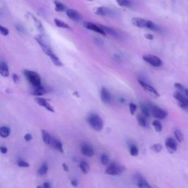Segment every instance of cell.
I'll use <instances>...</instances> for the list:
<instances>
[{"mask_svg": "<svg viewBox=\"0 0 188 188\" xmlns=\"http://www.w3.org/2000/svg\"><path fill=\"white\" fill-rule=\"evenodd\" d=\"M131 22H132L133 25L137 27H139V28L148 29V30H151L152 31L155 32L160 31V28L159 26H157V24H154L151 21L145 19V18L136 17V18H133L131 19Z\"/></svg>", "mask_w": 188, "mask_h": 188, "instance_id": "1", "label": "cell"}, {"mask_svg": "<svg viewBox=\"0 0 188 188\" xmlns=\"http://www.w3.org/2000/svg\"><path fill=\"white\" fill-rule=\"evenodd\" d=\"M87 122L88 123L91 128L96 131H99L102 130L104 127L103 120L97 114H90L87 118Z\"/></svg>", "mask_w": 188, "mask_h": 188, "instance_id": "2", "label": "cell"}, {"mask_svg": "<svg viewBox=\"0 0 188 188\" xmlns=\"http://www.w3.org/2000/svg\"><path fill=\"white\" fill-rule=\"evenodd\" d=\"M24 74L26 79H27V81H28L34 88H36V87H38L41 85L40 77L36 72L33 71L25 70L24 71Z\"/></svg>", "mask_w": 188, "mask_h": 188, "instance_id": "3", "label": "cell"}, {"mask_svg": "<svg viewBox=\"0 0 188 188\" xmlns=\"http://www.w3.org/2000/svg\"><path fill=\"white\" fill-rule=\"evenodd\" d=\"M126 168L124 166L115 163H112L107 166L105 170V173L107 175H112V176H119L124 171H125Z\"/></svg>", "mask_w": 188, "mask_h": 188, "instance_id": "4", "label": "cell"}, {"mask_svg": "<svg viewBox=\"0 0 188 188\" xmlns=\"http://www.w3.org/2000/svg\"><path fill=\"white\" fill-rule=\"evenodd\" d=\"M35 39H36V40H37V43H39L40 46L41 47L42 49H43V51L44 52V53L46 54V55H48L49 57H51L52 56L54 55V53L53 52L52 48L49 46V45L48 43H46V42L43 40V38L42 36H40V35L37 36V37H35Z\"/></svg>", "mask_w": 188, "mask_h": 188, "instance_id": "5", "label": "cell"}, {"mask_svg": "<svg viewBox=\"0 0 188 188\" xmlns=\"http://www.w3.org/2000/svg\"><path fill=\"white\" fill-rule=\"evenodd\" d=\"M143 59L147 63L154 66V67H160L163 65V61H162L161 59L159 58L157 56L153 55V54H146V55H143Z\"/></svg>", "mask_w": 188, "mask_h": 188, "instance_id": "6", "label": "cell"}, {"mask_svg": "<svg viewBox=\"0 0 188 188\" xmlns=\"http://www.w3.org/2000/svg\"><path fill=\"white\" fill-rule=\"evenodd\" d=\"M150 110H151V113L152 114L154 118H157V119L163 120L167 117L168 113L166 111L164 110L161 109L159 107L156 106V105H151L150 107Z\"/></svg>", "mask_w": 188, "mask_h": 188, "instance_id": "7", "label": "cell"}, {"mask_svg": "<svg viewBox=\"0 0 188 188\" xmlns=\"http://www.w3.org/2000/svg\"><path fill=\"white\" fill-rule=\"evenodd\" d=\"M173 97L177 100L179 105L182 108H187L188 107V99L185 97L181 91H176L173 93Z\"/></svg>", "mask_w": 188, "mask_h": 188, "instance_id": "8", "label": "cell"}, {"mask_svg": "<svg viewBox=\"0 0 188 188\" xmlns=\"http://www.w3.org/2000/svg\"><path fill=\"white\" fill-rule=\"evenodd\" d=\"M135 178L136 184L138 187V188H153L151 185L148 184L146 179L141 175L138 174L134 176Z\"/></svg>", "mask_w": 188, "mask_h": 188, "instance_id": "9", "label": "cell"}, {"mask_svg": "<svg viewBox=\"0 0 188 188\" xmlns=\"http://www.w3.org/2000/svg\"><path fill=\"white\" fill-rule=\"evenodd\" d=\"M138 82H139V84H140V85H141L143 88V89L145 90H146L147 92L150 93L152 94L153 96H156V97H158V96H160V94L158 93V92H157V90H156L154 87H152L151 85H150L149 84L146 83V82H144V81H143V80H141V79H138Z\"/></svg>", "mask_w": 188, "mask_h": 188, "instance_id": "10", "label": "cell"}, {"mask_svg": "<svg viewBox=\"0 0 188 188\" xmlns=\"http://www.w3.org/2000/svg\"><path fill=\"white\" fill-rule=\"evenodd\" d=\"M84 27H85L86 29H88V30H91V31L96 32V33H99V34L103 35H106L105 33V32L102 30V28H101L99 25L93 24V23L86 21V22L84 23Z\"/></svg>", "mask_w": 188, "mask_h": 188, "instance_id": "11", "label": "cell"}, {"mask_svg": "<svg viewBox=\"0 0 188 188\" xmlns=\"http://www.w3.org/2000/svg\"><path fill=\"white\" fill-rule=\"evenodd\" d=\"M35 101L37 103V105H39L40 106L43 107H45L47 110L50 111V112H54V107L49 103V102L46 99H43L42 97H37L35 98Z\"/></svg>", "mask_w": 188, "mask_h": 188, "instance_id": "12", "label": "cell"}, {"mask_svg": "<svg viewBox=\"0 0 188 188\" xmlns=\"http://www.w3.org/2000/svg\"><path fill=\"white\" fill-rule=\"evenodd\" d=\"M101 99L102 102L105 104H108L111 102L112 99V96H111L110 93L107 88H102L101 90Z\"/></svg>", "mask_w": 188, "mask_h": 188, "instance_id": "13", "label": "cell"}, {"mask_svg": "<svg viewBox=\"0 0 188 188\" xmlns=\"http://www.w3.org/2000/svg\"><path fill=\"white\" fill-rule=\"evenodd\" d=\"M81 152L83 155H85V157H91L93 156L94 151L92 147L88 145L86 143H84L81 146Z\"/></svg>", "mask_w": 188, "mask_h": 188, "instance_id": "14", "label": "cell"}, {"mask_svg": "<svg viewBox=\"0 0 188 188\" xmlns=\"http://www.w3.org/2000/svg\"><path fill=\"white\" fill-rule=\"evenodd\" d=\"M165 146L170 152H174L177 149V143L172 137H168L165 141Z\"/></svg>", "mask_w": 188, "mask_h": 188, "instance_id": "15", "label": "cell"}, {"mask_svg": "<svg viewBox=\"0 0 188 188\" xmlns=\"http://www.w3.org/2000/svg\"><path fill=\"white\" fill-rule=\"evenodd\" d=\"M50 146L53 147L54 148H55L56 150L59 151L60 153H63V146L62 144V143L60 142V140L56 139L55 137H52L51 140V143Z\"/></svg>", "mask_w": 188, "mask_h": 188, "instance_id": "16", "label": "cell"}, {"mask_svg": "<svg viewBox=\"0 0 188 188\" xmlns=\"http://www.w3.org/2000/svg\"><path fill=\"white\" fill-rule=\"evenodd\" d=\"M0 74L2 76H5V77H8L10 75L8 66L6 62L4 60H2L0 63Z\"/></svg>", "mask_w": 188, "mask_h": 188, "instance_id": "17", "label": "cell"}, {"mask_svg": "<svg viewBox=\"0 0 188 188\" xmlns=\"http://www.w3.org/2000/svg\"><path fill=\"white\" fill-rule=\"evenodd\" d=\"M66 15L69 17L70 19L74 20V21H79L80 18V16H79V13L76 12V11L73 9H67L66 11Z\"/></svg>", "mask_w": 188, "mask_h": 188, "instance_id": "18", "label": "cell"}, {"mask_svg": "<svg viewBox=\"0 0 188 188\" xmlns=\"http://www.w3.org/2000/svg\"><path fill=\"white\" fill-rule=\"evenodd\" d=\"M112 11L110 8L105 7H99L95 11V13L99 16H109L112 15Z\"/></svg>", "mask_w": 188, "mask_h": 188, "instance_id": "19", "label": "cell"}, {"mask_svg": "<svg viewBox=\"0 0 188 188\" xmlns=\"http://www.w3.org/2000/svg\"><path fill=\"white\" fill-rule=\"evenodd\" d=\"M42 134V138H43V142L46 145H50L51 143V140H52V136L50 135L48 131H45V130H42L41 131Z\"/></svg>", "mask_w": 188, "mask_h": 188, "instance_id": "20", "label": "cell"}, {"mask_svg": "<svg viewBox=\"0 0 188 188\" xmlns=\"http://www.w3.org/2000/svg\"><path fill=\"white\" fill-rule=\"evenodd\" d=\"M11 134V129L8 127H0V136L2 138H6V137H9V135Z\"/></svg>", "mask_w": 188, "mask_h": 188, "instance_id": "21", "label": "cell"}, {"mask_svg": "<svg viewBox=\"0 0 188 188\" xmlns=\"http://www.w3.org/2000/svg\"><path fill=\"white\" fill-rule=\"evenodd\" d=\"M45 93H46V90H45V89L41 85L35 88L34 90L32 92V94L35 96H43Z\"/></svg>", "mask_w": 188, "mask_h": 188, "instance_id": "22", "label": "cell"}, {"mask_svg": "<svg viewBox=\"0 0 188 188\" xmlns=\"http://www.w3.org/2000/svg\"><path fill=\"white\" fill-rule=\"evenodd\" d=\"M99 26L101 27V28H102V30L105 32V34H109V35H110L115 36V37H116V36H118V34H117V33L113 30V29L110 28V27H106V26L102 25V24H99Z\"/></svg>", "mask_w": 188, "mask_h": 188, "instance_id": "23", "label": "cell"}, {"mask_svg": "<svg viewBox=\"0 0 188 188\" xmlns=\"http://www.w3.org/2000/svg\"><path fill=\"white\" fill-rule=\"evenodd\" d=\"M79 168H80L81 171L84 173V174H88V172L90 171V165L86 163L85 161H81L79 163Z\"/></svg>", "mask_w": 188, "mask_h": 188, "instance_id": "24", "label": "cell"}, {"mask_svg": "<svg viewBox=\"0 0 188 188\" xmlns=\"http://www.w3.org/2000/svg\"><path fill=\"white\" fill-rule=\"evenodd\" d=\"M48 170H49L48 165L46 164V163H43V164L39 168L37 173L39 176H44V175H46V173H47Z\"/></svg>", "mask_w": 188, "mask_h": 188, "instance_id": "25", "label": "cell"}, {"mask_svg": "<svg viewBox=\"0 0 188 188\" xmlns=\"http://www.w3.org/2000/svg\"><path fill=\"white\" fill-rule=\"evenodd\" d=\"M140 109H141V111H142V113L144 116H146V118L149 117L150 113H151V110H150V108L147 106L145 104L142 103L140 105Z\"/></svg>", "mask_w": 188, "mask_h": 188, "instance_id": "26", "label": "cell"}, {"mask_svg": "<svg viewBox=\"0 0 188 188\" xmlns=\"http://www.w3.org/2000/svg\"><path fill=\"white\" fill-rule=\"evenodd\" d=\"M54 3V6H55V11H57V12H63V11H65L67 10L66 9V7L62 2H59V1L55 0Z\"/></svg>", "mask_w": 188, "mask_h": 188, "instance_id": "27", "label": "cell"}, {"mask_svg": "<svg viewBox=\"0 0 188 188\" xmlns=\"http://www.w3.org/2000/svg\"><path fill=\"white\" fill-rule=\"evenodd\" d=\"M137 122L138 124L142 127H146L147 126V121L146 117L144 116L143 115H137Z\"/></svg>", "mask_w": 188, "mask_h": 188, "instance_id": "28", "label": "cell"}, {"mask_svg": "<svg viewBox=\"0 0 188 188\" xmlns=\"http://www.w3.org/2000/svg\"><path fill=\"white\" fill-rule=\"evenodd\" d=\"M54 23H55L56 26L60 28H63V29H70V27H69V24L67 23L64 22L62 20L57 19V18H55L54 19Z\"/></svg>", "mask_w": 188, "mask_h": 188, "instance_id": "29", "label": "cell"}, {"mask_svg": "<svg viewBox=\"0 0 188 188\" xmlns=\"http://www.w3.org/2000/svg\"><path fill=\"white\" fill-rule=\"evenodd\" d=\"M116 2L118 5L121 7H124V8H128L131 5V0H116Z\"/></svg>", "mask_w": 188, "mask_h": 188, "instance_id": "30", "label": "cell"}, {"mask_svg": "<svg viewBox=\"0 0 188 188\" xmlns=\"http://www.w3.org/2000/svg\"><path fill=\"white\" fill-rule=\"evenodd\" d=\"M50 59H51V60L52 61V63H54L56 66L60 67V66H63V63H62L61 60L58 58V57H57L55 54H54V55L52 56V57H50Z\"/></svg>", "mask_w": 188, "mask_h": 188, "instance_id": "31", "label": "cell"}, {"mask_svg": "<svg viewBox=\"0 0 188 188\" xmlns=\"http://www.w3.org/2000/svg\"><path fill=\"white\" fill-rule=\"evenodd\" d=\"M152 125L153 127H154V129H155L156 131H157V132H160V131H162V130H163V127H162L161 123H160V121H158V120H155V121H153Z\"/></svg>", "mask_w": 188, "mask_h": 188, "instance_id": "32", "label": "cell"}, {"mask_svg": "<svg viewBox=\"0 0 188 188\" xmlns=\"http://www.w3.org/2000/svg\"><path fill=\"white\" fill-rule=\"evenodd\" d=\"M150 149L155 153H160L163 150V146L160 143H156L150 147Z\"/></svg>", "mask_w": 188, "mask_h": 188, "instance_id": "33", "label": "cell"}, {"mask_svg": "<svg viewBox=\"0 0 188 188\" xmlns=\"http://www.w3.org/2000/svg\"><path fill=\"white\" fill-rule=\"evenodd\" d=\"M129 153L132 157H137L139 154V150L138 148H137V147L134 145L130 146Z\"/></svg>", "mask_w": 188, "mask_h": 188, "instance_id": "34", "label": "cell"}, {"mask_svg": "<svg viewBox=\"0 0 188 188\" xmlns=\"http://www.w3.org/2000/svg\"><path fill=\"white\" fill-rule=\"evenodd\" d=\"M101 163L103 165H108L110 163V158L107 154H102L101 156Z\"/></svg>", "mask_w": 188, "mask_h": 188, "instance_id": "35", "label": "cell"}, {"mask_svg": "<svg viewBox=\"0 0 188 188\" xmlns=\"http://www.w3.org/2000/svg\"><path fill=\"white\" fill-rule=\"evenodd\" d=\"M174 135L176 137V140L179 141V142H182L184 140V136L183 134L182 133V131L179 129H176L174 131Z\"/></svg>", "mask_w": 188, "mask_h": 188, "instance_id": "36", "label": "cell"}, {"mask_svg": "<svg viewBox=\"0 0 188 188\" xmlns=\"http://www.w3.org/2000/svg\"><path fill=\"white\" fill-rule=\"evenodd\" d=\"M17 165H18V166H19V167H21V168H29L30 167V164L22 160H18V161L17 162Z\"/></svg>", "mask_w": 188, "mask_h": 188, "instance_id": "37", "label": "cell"}, {"mask_svg": "<svg viewBox=\"0 0 188 188\" xmlns=\"http://www.w3.org/2000/svg\"><path fill=\"white\" fill-rule=\"evenodd\" d=\"M0 33H1V34H2V35L8 36V35H9L10 32L8 28L3 27V26H0Z\"/></svg>", "mask_w": 188, "mask_h": 188, "instance_id": "38", "label": "cell"}, {"mask_svg": "<svg viewBox=\"0 0 188 188\" xmlns=\"http://www.w3.org/2000/svg\"><path fill=\"white\" fill-rule=\"evenodd\" d=\"M136 110H137V105H134V103H130L129 104V111L131 115H134L135 113Z\"/></svg>", "mask_w": 188, "mask_h": 188, "instance_id": "39", "label": "cell"}, {"mask_svg": "<svg viewBox=\"0 0 188 188\" xmlns=\"http://www.w3.org/2000/svg\"><path fill=\"white\" fill-rule=\"evenodd\" d=\"M174 87L176 88V89H178V90L181 91V92H182V90L184 91V90L185 89V88H184L183 85H182V84H179V83H176V84H175Z\"/></svg>", "mask_w": 188, "mask_h": 188, "instance_id": "40", "label": "cell"}, {"mask_svg": "<svg viewBox=\"0 0 188 188\" xmlns=\"http://www.w3.org/2000/svg\"><path fill=\"white\" fill-rule=\"evenodd\" d=\"M32 139H33V136H32V134H30V133H27V134H26L25 135H24V140H25V141H27V142H30L32 140Z\"/></svg>", "mask_w": 188, "mask_h": 188, "instance_id": "41", "label": "cell"}, {"mask_svg": "<svg viewBox=\"0 0 188 188\" xmlns=\"http://www.w3.org/2000/svg\"><path fill=\"white\" fill-rule=\"evenodd\" d=\"M0 151H1V153L2 154H5L8 153V148H7V147L1 146L0 147Z\"/></svg>", "mask_w": 188, "mask_h": 188, "instance_id": "42", "label": "cell"}, {"mask_svg": "<svg viewBox=\"0 0 188 188\" xmlns=\"http://www.w3.org/2000/svg\"><path fill=\"white\" fill-rule=\"evenodd\" d=\"M71 185L74 187H76L78 186V182L76 179H72V180L71 181Z\"/></svg>", "mask_w": 188, "mask_h": 188, "instance_id": "43", "label": "cell"}, {"mask_svg": "<svg viewBox=\"0 0 188 188\" xmlns=\"http://www.w3.org/2000/svg\"><path fill=\"white\" fill-rule=\"evenodd\" d=\"M145 37H146V38L148 39V40H153V39H154V36H153L151 34H150V33L146 34Z\"/></svg>", "mask_w": 188, "mask_h": 188, "instance_id": "44", "label": "cell"}, {"mask_svg": "<svg viewBox=\"0 0 188 188\" xmlns=\"http://www.w3.org/2000/svg\"><path fill=\"white\" fill-rule=\"evenodd\" d=\"M43 188H52V186L49 182H44L43 184Z\"/></svg>", "mask_w": 188, "mask_h": 188, "instance_id": "45", "label": "cell"}, {"mask_svg": "<svg viewBox=\"0 0 188 188\" xmlns=\"http://www.w3.org/2000/svg\"><path fill=\"white\" fill-rule=\"evenodd\" d=\"M62 166H63V169L65 170L66 172H69V167L67 166V165L66 163H63L62 164Z\"/></svg>", "mask_w": 188, "mask_h": 188, "instance_id": "46", "label": "cell"}, {"mask_svg": "<svg viewBox=\"0 0 188 188\" xmlns=\"http://www.w3.org/2000/svg\"><path fill=\"white\" fill-rule=\"evenodd\" d=\"M18 76H16V74H13V80H14V82H16V83L17 82V80H18Z\"/></svg>", "mask_w": 188, "mask_h": 188, "instance_id": "47", "label": "cell"}, {"mask_svg": "<svg viewBox=\"0 0 188 188\" xmlns=\"http://www.w3.org/2000/svg\"><path fill=\"white\" fill-rule=\"evenodd\" d=\"M184 93L185 96H186L187 97H188V89L187 88H185V89L184 90Z\"/></svg>", "mask_w": 188, "mask_h": 188, "instance_id": "48", "label": "cell"}, {"mask_svg": "<svg viewBox=\"0 0 188 188\" xmlns=\"http://www.w3.org/2000/svg\"><path fill=\"white\" fill-rule=\"evenodd\" d=\"M37 188H43V184H41V185H37Z\"/></svg>", "mask_w": 188, "mask_h": 188, "instance_id": "49", "label": "cell"}, {"mask_svg": "<svg viewBox=\"0 0 188 188\" xmlns=\"http://www.w3.org/2000/svg\"><path fill=\"white\" fill-rule=\"evenodd\" d=\"M90 1H92V0H90Z\"/></svg>", "mask_w": 188, "mask_h": 188, "instance_id": "50", "label": "cell"}]
</instances>
